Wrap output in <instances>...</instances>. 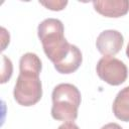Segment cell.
<instances>
[{"instance_id":"cell-7","label":"cell","mask_w":129,"mask_h":129,"mask_svg":"<svg viewBox=\"0 0 129 129\" xmlns=\"http://www.w3.org/2000/svg\"><path fill=\"white\" fill-rule=\"evenodd\" d=\"M82 61H83V56L81 50L78 48V46L72 44L70 52L59 62L53 66L58 73L68 75L76 72L82 64Z\"/></svg>"},{"instance_id":"cell-1","label":"cell","mask_w":129,"mask_h":129,"mask_svg":"<svg viewBox=\"0 0 129 129\" xmlns=\"http://www.w3.org/2000/svg\"><path fill=\"white\" fill-rule=\"evenodd\" d=\"M38 38L45 55L53 64L59 62L71 50L72 44L64 37V27L56 18H46L38 24Z\"/></svg>"},{"instance_id":"cell-13","label":"cell","mask_w":129,"mask_h":129,"mask_svg":"<svg viewBox=\"0 0 129 129\" xmlns=\"http://www.w3.org/2000/svg\"><path fill=\"white\" fill-rule=\"evenodd\" d=\"M57 129H80L79 126L75 122H64L60 126H58Z\"/></svg>"},{"instance_id":"cell-15","label":"cell","mask_w":129,"mask_h":129,"mask_svg":"<svg viewBox=\"0 0 129 129\" xmlns=\"http://www.w3.org/2000/svg\"><path fill=\"white\" fill-rule=\"evenodd\" d=\"M126 54H127V56H128V58H129V43H128L127 48H126Z\"/></svg>"},{"instance_id":"cell-11","label":"cell","mask_w":129,"mask_h":129,"mask_svg":"<svg viewBox=\"0 0 129 129\" xmlns=\"http://www.w3.org/2000/svg\"><path fill=\"white\" fill-rule=\"evenodd\" d=\"M41 5L46 7L47 9L53 10V11H59L62 10L67 5L68 1L67 0H52V1H39Z\"/></svg>"},{"instance_id":"cell-5","label":"cell","mask_w":129,"mask_h":129,"mask_svg":"<svg viewBox=\"0 0 129 129\" xmlns=\"http://www.w3.org/2000/svg\"><path fill=\"white\" fill-rule=\"evenodd\" d=\"M124 43V37L118 30L107 29L102 31L96 40V46L104 56H114L117 54Z\"/></svg>"},{"instance_id":"cell-2","label":"cell","mask_w":129,"mask_h":129,"mask_svg":"<svg viewBox=\"0 0 129 129\" xmlns=\"http://www.w3.org/2000/svg\"><path fill=\"white\" fill-rule=\"evenodd\" d=\"M51 117L57 121L74 122L78 118L81 105V92L73 84L62 83L54 87L52 94Z\"/></svg>"},{"instance_id":"cell-14","label":"cell","mask_w":129,"mask_h":129,"mask_svg":"<svg viewBox=\"0 0 129 129\" xmlns=\"http://www.w3.org/2000/svg\"><path fill=\"white\" fill-rule=\"evenodd\" d=\"M101 129H123V128L119 124L114 123V122H111V123H108V124L104 125Z\"/></svg>"},{"instance_id":"cell-8","label":"cell","mask_w":129,"mask_h":129,"mask_svg":"<svg viewBox=\"0 0 129 129\" xmlns=\"http://www.w3.org/2000/svg\"><path fill=\"white\" fill-rule=\"evenodd\" d=\"M112 110L117 119L129 122V86L119 91L113 102Z\"/></svg>"},{"instance_id":"cell-3","label":"cell","mask_w":129,"mask_h":129,"mask_svg":"<svg viewBox=\"0 0 129 129\" xmlns=\"http://www.w3.org/2000/svg\"><path fill=\"white\" fill-rule=\"evenodd\" d=\"M13 96L15 101L24 107L35 105L42 97V85L39 76L19 73Z\"/></svg>"},{"instance_id":"cell-4","label":"cell","mask_w":129,"mask_h":129,"mask_svg":"<svg viewBox=\"0 0 129 129\" xmlns=\"http://www.w3.org/2000/svg\"><path fill=\"white\" fill-rule=\"evenodd\" d=\"M96 72L101 80L112 86L123 84L128 75L126 64L114 56H103L100 58L96 66Z\"/></svg>"},{"instance_id":"cell-12","label":"cell","mask_w":129,"mask_h":129,"mask_svg":"<svg viewBox=\"0 0 129 129\" xmlns=\"http://www.w3.org/2000/svg\"><path fill=\"white\" fill-rule=\"evenodd\" d=\"M1 37H2V48H1V50H4L6 45L9 43V39H10L9 33L7 32V30L4 27H1Z\"/></svg>"},{"instance_id":"cell-9","label":"cell","mask_w":129,"mask_h":129,"mask_svg":"<svg viewBox=\"0 0 129 129\" xmlns=\"http://www.w3.org/2000/svg\"><path fill=\"white\" fill-rule=\"evenodd\" d=\"M41 69H42L41 60L37 56V54L33 52H26L20 57V60H19L20 73L39 76Z\"/></svg>"},{"instance_id":"cell-10","label":"cell","mask_w":129,"mask_h":129,"mask_svg":"<svg viewBox=\"0 0 129 129\" xmlns=\"http://www.w3.org/2000/svg\"><path fill=\"white\" fill-rule=\"evenodd\" d=\"M13 73V66L11 59L6 56L5 54H2V69H1V84H5L7 81L10 80Z\"/></svg>"},{"instance_id":"cell-6","label":"cell","mask_w":129,"mask_h":129,"mask_svg":"<svg viewBox=\"0 0 129 129\" xmlns=\"http://www.w3.org/2000/svg\"><path fill=\"white\" fill-rule=\"evenodd\" d=\"M93 6L99 14L105 17L118 18L129 11L128 0H97L93 1Z\"/></svg>"}]
</instances>
